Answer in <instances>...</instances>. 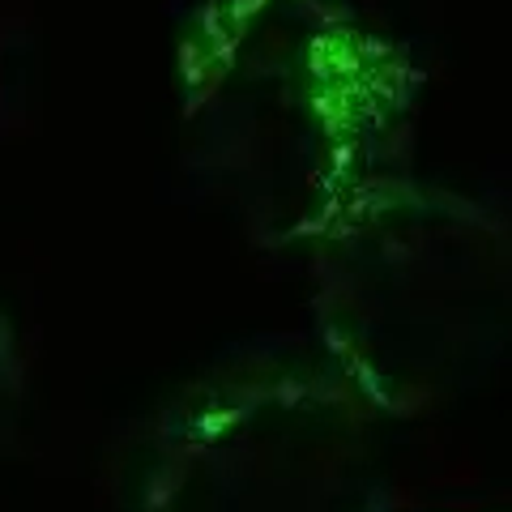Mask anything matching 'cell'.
I'll return each mask as SVG.
<instances>
[{"label": "cell", "instance_id": "3", "mask_svg": "<svg viewBox=\"0 0 512 512\" xmlns=\"http://www.w3.org/2000/svg\"><path fill=\"white\" fill-rule=\"evenodd\" d=\"M376 423L333 367L231 372L163 419L137 512H389Z\"/></svg>", "mask_w": 512, "mask_h": 512}, {"label": "cell", "instance_id": "5", "mask_svg": "<svg viewBox=\"0 0 512 512\" xmlns=\"http://www.w3.org/2000/svg\"><path fill=\"white\" fill-rule=\"evenodd\" d=\"M508 512H512V508H508Z\"/></svg>", "mask_w": 512, "mask_h": 512}, {"label": "cell", "instance_id": "1", "mask_svg": "<svg viewBox=\"0 0 512 512\" xmlns=\"http://www.w3.org/2000/svg\"><path fill=\"white\" fill-rule=\"evenodd\" d=\"M423 64L346 0H201L175 43L184 171L265 252L410 171Z\"/></svg>", "mask_w": 512, "mask_h": 512}, {"label": "cell", "instance_id": "2", "mask_svg": "<svg viewBox=\"0 0 512 512\" xmlns=\"http://www.w3.org/2000/svg\"><path fill=\"white\" fill-rule=\"evenodd\" d=\"M312 248V329L380 419L414 423L478 389L512 346V218L397 171Z\"/></svg>", "mask_w": 512, "mask_h": 512}, {"label": "cell", "instance_id": "4", "mask_svg": "<svg viewBox=\"0 0 512 512\" xmlns=\"http://www.w3.org/2000/svg\"><path fill=\"white\" fill-rule=\"evenodd\" d=\"M26 393H30V376H26V350L18 338V325L0 303V457L9 453V444L22 431V414H26Z\"/></svg>", "mask_w": 512, "mask_h": 512}]
</instances>
